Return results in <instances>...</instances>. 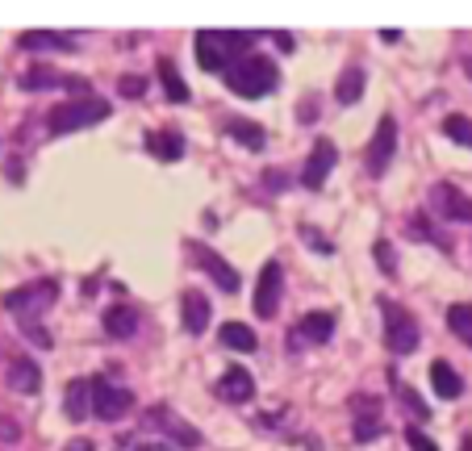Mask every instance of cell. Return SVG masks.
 <instances>
[{
	"label": "cell",
	"mask_w": 472,
	"mask_h": 451,
	"mask_svg": "<svg viewBox=\"0 0 472 451\" xmlns=\"http://www.w3.org/2000/svg\"><path fill=\"white\" fill-rule=\"evenodd\" d=\"M255 42V34H226V30H201L197 34V63L205 72H231L234 55L247 50Z\"/></svg>",
	"instance_id": "1"
},
{
	"label": "cell",
	"mask_w": 472,
	"mask_h": 451,
	"mask_svg": "<svg viewBox=\"0 0 472 451\" xmlns=\"http://www.w3.org/2000/svg\"><path fill=\"white\" fill-rule=\"evenodd\" d=\"M226 84L239 92V97H264L276 88V63H267L264 55H247L226 72Z\"/></svg>",
	"instance_id": "2"
},
{
	"label": "cell",
	"mask_w": 472,
	"mask_h": 451,
	"mask_svg": "<svg viewBox=\"0 0 472 451\" xmlns=\"http://www.w3.org/2000/svg\"><path fill=\"white\" fill-rule=\"evenodd\" d=\"M109 117V105L97 97H84V100H67L59 109L50 113V134H72V130H84V126H97Z\"/></svg>",
	"instance_id": "3"
},
{
	"label": "cell",
	"mask_w": 472,
	"mask_h": 451,
	"mask_svg": "<svg viewBox=\"0 0 472 451\" xmlns=\"http://www.w3.org/2000/svg\"><path fill=\"white\" fill-rule=\"evenodd\" d=\"M380 309H385V334H389V347L398 355H410L418 351V322H414L401 305L393 301H380Z\"/></svg>",
	"instance_id": "4"
},
{
	"label": "cell",
	"mask_w": 472,
	"mask_h": 451,
	"mask_svg": "<svg viewBox=\"0 0 472 451\" xmlns=\"http://www.w3.org/2000/svg\"><path fill=\"white\" fill-rule=\"evenodd\" d=\"M55 297H59V284L38 281V284H25V289H13V293L4 297V305H9L17 317H25V314H42L47 305H55Z\"/></svg>",
	"instance_id": "5"
},
{
	"label": "cell",
	"mask_w": 472,
	"mask_h": 451,
	"mask_svg": "<svg viewBox=\"0 0 472 451\" xmlns=\"http://www.w3.org/2000/svg\"><path fill=\"white\" fill-rule=\"evenodd\" d=\"M280 293H284V272H280V264L272 259V264H264L259 284H255V314H259V317H276Z\"/></svg>",
	"instance_id": "6"
},
{
	"label": "cell",
	"mask_w": 472,
	"mask_h": 451,
	"mask_svg": "<svg viewBox=\"0 0 472 451\" xmlns=\"http://www.w3.org/2000/svg\"><path fill=\"white\" fill-rule=\"evenodd\" d=\"M134 397L126 389H113L109 380H92V414L105 418V422H118V418L130 414Z\"/></svg>",
	"instance_id": "7"
},
{
	"label": "cell",
	"mask_w": 472,
	"mask_h": 451,
	"mask_svg": "<svg viewBox=\"0 0 472 451\" xmlns=\"http://www.w3.org/2000/svg\"><path fill=\"white\" fill-rule=\"evenodd\" d=\"M393 151H398V122H393V117H380L372 143H368V171H372V176H385Z\"/></svg>",
	"instance_id": "8"
},
{
	"label": "cell",
	"mask_w": 472,
	"mask_h": 451,
	"mask_svg": "<svg viewBox=\"0 0 472 451\" xmlns=\"http://www.w3.org/2000/svg\"><path fill=\"white\" fill-rule=\"evenodd\" d=\"M335 143H327V138H318L314 151H310V159H305V168H302V180L305 188H322L327 184V176L335 171Z\"/></svg>",
	"instance_id": "9"
},
{
	"label": "cell",
	"mask_w": 472,
	"mask_h": 451,
	"mask_svg": "<svg viewBox=\"0 0 472 451\" xmlns=\"http://www.w3.org/2000/svg\"><path fill=\"white\" fill-rule=\"evenodd\" d=\"M431 205H435V213H443L451 221H472V201L456 193L451 184H435L431 188Z\"/></svg>",
	"instance_id": "10"
},
{
	"label": "cell",
	"mask_w": 472,
	"mask_h": 451,
	"mask_svg": "<svg viewBox=\"0 0 472 451\" xmlns=\"http://www.w3.org/2000/svg\"><path fill=\"white\" fill-rule=\"evenodd\" d=\"M197 264L209 272V281L218 284V289H226V293H239V272H234L231 264L218 256V251H209V247H197Z\"/></svg>",
	"instance_id": "11"
},
{
	"label": "cell",
	"mask_w": 472,
	"mask_h": 451,
	"mask_svg": "<svg viewBox=\"0 0 472 451\" xmlns=\"http://www.w3.org/2000/svg\"><path fill=\"white\" fill-rule=\"evenodd\" d=\"M63 414L72 422H84L92 414V380H67L63 389Z\"/></svg>",
	"instance_id": "12"
},
{
	"label": "cell",
	"mask_w": 472,
	"mask_h": 451,
	"mask_svg": "<svg viewBox=\"0 0 472 451\" xmlns=\"http://www.w3.org/2000/svg\"><path fill=\"white\" fill-rule=\"evenodd\" d=\"M218 397H222V402H251V397H255L251 372H247V368H231V372L218 380Z\"/></svg>",
	"instance_id": "13"
},
{
	"label": "cell",
	"mask_w": 472,
	"mask_h": 451,
	"mask_svg": "<svg viewBox=\"0 0 472 451\" xmlns=\"http://www.w3.org/2000/svg\"><path fill=\"white\" fill-rule=\"evenodd\" d=\"M180 314H184V330L188 334H201V330L209 326V301L197 289H188V293L180 297Z\"/></svg>",
	"instance_id": "14"
},
{
	"label": "cell",
	"mask_w": 472,
	"mask_h": 451,
	"mask_svg": "<svg viewBox=\"0 0 472 451\" xmlns=\"http://www.w3.org/2000/svg\"><path fill=\"white\" fill-rule=\"evenodd\" d=\"M105 330H109V339H134V330H138V314H134V305H109V314H105Z\"/></svg>",
	"instance_id": "15"
},
{
	"label": "cell",
	"mask_w": 472,
	"mask_h": 451,
	"mask_svg": "<svg viewBox=\"0 0 472 451\" xmlns=\"http://www.w3.org/2000/svg\"><path fill=\"white\" fill-rule=\"evenodd\" d=\"M335 334V314H305L293 330V339H314V343H327Z\"/></svg>",
	"instance_id": "16"
},
{
	"label": "cell",
	"mask_w": 472,
	"mask_h": 451,
	"mask_svg": "<svg viewBox=\"0 0 472 451\" xmlns=\"http://www.w3.org/2000/svg\"><path fill=\"white\" fill-rule=\"evenodd\" d=\"M431 385H435V393L439 397H460L464 393V380L456 377V368L448 364V360H435V364H431Z\"/></svg>",
	"instance_id": "17"
},
{
	"label": "cell",
	"mask_w": 472,
	"mask_h": 451,
	"mask_svg": "<svg viewBox=\"0 0 472 451\" xmlns=\"http://www.w3.org/2000/svg\"><path fill=\"white\" fill-rule=\"evenodd\" d=\"M146 422H151V427H163V430H176V439H180L184 447H197V443H201V435H197L188 422H180L171 410H151V418H146Z\"/></svg>",
	"instance_id": "18"
},
{
	"label": "cell",
	"mask_w": 472,
	"mask_h": 451,
	"mask_svg": "<svg viewBox=\"0 0 472 451\" xmlns=\"http://www.w3.org/2000/svg\"><path fill=\"white\" fill-rule=\"evenodd\" d=\"M9 385L17 393H38V385H42V372H38L34 360H13V364H9Z\"/></svg>",
	"instance_id": "19"
},
{
	"label": "cell",
	"mask_w": 472,
	"mask_h": 451,
	"mask_svg": "<svg viewBox=\"0 0 472 451\" xmlns=\"http://www.w3.org/2000/svg\"><path fill=\"white\" fill-rule=\"evenodd\" d=\"M22 47L25 50H72V38L50 34V30H30V34H22Z\"/></svg>",
	"instance_id": "20"
},
{
	"label": "cell",
	"mask_w": 472,
	"mask_h": 451,
	"mask_svg": "<svg viewBox=\"0 0 472 451\" xmlns=\"http://www.w3.org/2000/svg\"><path fill=\"white\" fill-rule=\"evenodd\" d=\"M226 134L239 138L247 151H259V147H264V130H259L255 122H247V117H234V122H226Z\"/></svg>",
	"instance_id": "21"
},
{
	"label": "cell",
	"mask_w": 472,
	"mask_h": 451,
	"mask_svg": "<svg viewBox=\"0 0 472 451\" xmlns=\"http://www.w3.org/2000/svg\"><path fill=\"white\" fill-rule=\"evenodd\" d=\"M146 147H151V155H159V159H180L184 155V143H180L176 130H159V134H151L146 138Z\"/></svg>",
	"instance_id": "22"
},
{
	"label": "cell",
	"mask_w": 472,
	"mask_h": 451,
	"mask_svg": "<svg viewBox=\"0 0 472 451\" xmlns=\"http://www.w3.org/2000/svg\"><path fill=\"white\" fill-rule=\"evenodd\" d=\"M360 92H363V72H360V67H347L343 80L335 84V100H339V105H355Z\"/></svg>",
	"instance_id": "23"
},
{
	"label": "cell",
	"mask_w": 472,
	"mask_h": 451,
	"mask_svg": "<svg viewBox=\"0 0 472 451\" xmlns=\"http://www.w3.org/2000/svg\"><path fill=\"white\" fill-rule=\"evenodd\" d=\"M218 334H222V343H226V347H234V351H255V330L242 326V322H226Z\"/></svg>",
	"instance_id": "24"
},
{
	"label": "cell",
	"mask_w": 472,
	"mask_h": 451,
	"mask_svg": "<svg viewBox=\"0 0 472 451\" xmlns=\"http://www.w3.org/2000/svg\"><path fill=\"white\" fill-rule=\"evenodd\" d=\"M159 84H163V92H168L171 100H188V84H184L180 72H176L168 59L159 63Z\"/></svg>",
	"instance_id": "25"
},
{
	"label": "cell",
	"mask_w": 472,
	"mask_h": 451,
	"mask_svg": "<svg viewBox=\"0 0 472 451\" xmlns=\"http://www.w3.org/2000/svg\"><path fill=\"white\" fill-rule=\"evenodd\" d=\"M448 326L472 347V305H451V309H448Z\"/></svg>",
	"instance_id": "26"
},
{
	"label": "cell",
	"mask_w": 472,
	"mask_h": 451,
	"mask_svg": "<svg viewBox=\"0 0 472 451\" xmlns=\"http://www.w3.org/2000/svg\"><path fill=\"white\" fill-rule=\"evenodd\" d=\"M443 134H448L451 143H460V147H472V122L460 117V113H451L448 122H443Z\"/></svg>",
	"instance_id": "27"
},
{
	"label": "cell",
	"mask_w": 472,
	"mask_h": 451,
	"mask_svg": "<svg viewBox=\"0 0 472 451\" xmlns=\"http://www.w3.org/2000/svg\"><path fill=\"white\" fill-rule=\"evenodd\" d=\"M25 88H50V84H59V80H55V75H47V67H38V72H30L22 80Z\"/></svg>",
	"instance_id": "28"
},
{
	"label": "cell",
	"mask_w": 472,
	"mask_h": 451,
	"mask_svg": "<svg viewBox=\"0 0 472 451\" xmlns=\"http://www.w3.org/2000/svg\"><path fill=\"white\" fill-rule=\"evenodd\" d=\"M22 439V427L13 418H0V443H17Z\"/></svg>",
	"instance_id": "29"
},
{
	"label": "cell",
	"mask_w": 472,
	"mask_h": 451,
	"mask_svg": "<svg viewBox=\"0 0 472 451\" xmlns=\"http://www.w3.org/2000/svg\"><path fill=\"white\" fill-rule=\"evenodd\" d=\"M143 80H138V75H126V80H121V97H143Z\"/></svg>",
	"instance_id": "30"
},
{
	"label": "cell",
	"mask_w": 472,
	"mask_h": 451,
	"mask_svg": "<svg viewBox=\"0 0 472 451\" xmlns=\"http://www.w3.org/2000/svg\"><path fill=\"white\" fill-rule=\"evenodd\" d=\"M406 439H410V447H414V451H439L435 443H431V439H426V435H423V430H410Z\"/></svg>",
	"instance_id": "31"
},
{
	"label": "cell",
	"mask_w": 472,
	"mask_h": 451,
	"mask_svg": "<svg viewBox=\"0 0 472 451\" xmlns=\"http://www.w3.org/2000/svg\"><path fill=\"white\" fill-rule=\"evenodd\" d=\"M134 451H171V447H168V443H138Z\"/></svg>",
	"instance_id": "32"
},
{
	"label": "cell",
	"mask_w": 472,
	"mask_h": 451,
	"mask_svg": "<svg viewBox=\"0 0 472 451\" xmlns=\"http://www.w3.org/2000/svg\"><path fill=\"white\" fill-rule=\"evenodd\" d=\"M67 451H92V443H88V439H75V443H72V447H67Z\"/></svg>",
	"instance_id": "33"
},
{
	"label": "cell",
	"mask_w": 472,
	"mask_h": 451,
	"mask_svg": "<svg viewBox=\"0 0 472 451\" xmlns=\"http://www.w3.org/2000/svg\"><path fill=\"white\" fill-rule=\"evenodd\" d=\"M460 451H472V439H464V443H460Z\"/></svg>",
	"instance_id": "34"
},
{
	"label": "cell",
	"mask_w": 472,
	"mask_h": 451,
	"mask_svg": "<svg viewBox=\"0 0 472 451\" xmlns=\"http://www.w3.org/2000/svg\"><path fill=\"white\" fill-rule=\"evenodd\" d=\"M468 75H472V59H468Z\"/></svg>",
	"instance_id": "35"
}]
</instances>
